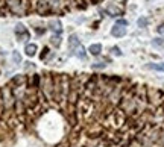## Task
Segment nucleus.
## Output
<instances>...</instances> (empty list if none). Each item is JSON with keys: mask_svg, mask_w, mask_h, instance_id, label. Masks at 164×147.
<instances>
[{"mask_svg": "<svg viewBox=\"0 0 164 147\" xmlns=\"http://www.w3.org/2000/svg\"><path fill=\"white\" fill-rule=\"evenodd\" d=\"M107 65L102 64V62H97V64H93V68H105Z\"/></svg>", "mask_w": 164, "mask_h": 147, "instance_id": "obj_16", "label": "nucleus"}, {"mask_svg": "<svg viewBox=\"0 0 164 147\" xmlns=\"http://www.w3.org/2000/svg\"><path fill=\"white\" fill-rule=\"evenodd\" d=\"M12 58H14V61H15L17 64H20V62H21V56H20V53H18V52H12Z\"/></svg>", "mask_w": 164, "mask_h": 147, "instance_id": "obj_14", "label": "nucleus"}, {"mask_svg": "<svg viewBox=\"0 0 164 147\" xmlns=\"http://www.w3.org/2000/svg\"><path fill=\"white\" fill-rule=\"evenodd\" d=\"M43 52H44V53L41 55V59H44V58H46V55L49 53V49H47V47H44V50H43Z\"/></svg>", "mask_w": 164, "mask_h": 147, "instance_id": "obj_18", "label": "nucleus"}, {"mask_svg": "<svg viewBox=\"0 0 164 147\" xmlns=\"http://www.w3.org/2000/svg\"><path fill=\"white\" fill-rule=\"evenodd\" d=\"M81 43H79V38L76 37V35H71L70 38H68V47L71 49V50H76V47H79Z\"/></svg>", "mask_w": 164, "mask_h": 147, "instance_id": "obj_6", "label": "nucleus"}, {"mask_svg": "<svg viewBox=\"0 0 164 147\" xmlns=\"http://www.w3.org/2000/svg\"><path fill=\"white\" fill-rule=\"evenodd\" d=\"M105 12H107L109 17H119V15L123 14V9H122V8H119L117 5H109Z\"/></svg>", "mask_w": 164, "mask_h": 147, "instance_id": "obj_2", "label": "nucleus"}, {"mask_svg": "<svg viewBox=\"0 0 164 147\" xmlns=\"http://www.w3.org/2000/svg\"><path fill=\"white\" fill-rule=\"evenodd\" d=\"M152 45H155V47L164 45V38H155V40H152Z\"/></svg>", "mask_w": 164, "mask_h": 147, "instance_id": "obj_11", "label": "nucleus"}, {"mask_svg": "<svg viewBox=\"0 0 164 147\" xmlns=\"http://www.w3.org/2000/svg\"><path fill=\"white\" fill-rule=\"evenodd\" d=\"M117 26H123V28H126L128 26V21L126 20H123V18H120V20H117V23H116Z\"/></svg>", "mask_w": 164, "mask_h": 147, "instance_id": "obj_15", "label": "nucleus"}, {"mask_svg": "<svg viewBox=\"0 0 164 147\" xmlns=\"http://www.w3.org/2000/svg\"><path fill=\"white\" fill-rule=\"evenodd\" d=\"M157 32H158V33H164V23H163V24H160V26L157 28Z\"/></svg>", "mask_w": 164, "mask_h": 147, "instance_id": "obj_17", "label": "nucleus"}, {"mask_svg": "<svg viewBox=\"0 0 164 147\" xmlns=\"http://www.w3.org/2000/svg\"><path fill=\"white\" fill-rule=\"evenodd\" d=\"M50 43H52L55 47H59V44H61V38H59V37H56V35H53V37H52V40H50Z\"/></svg>", "mask_w": 164, "mask_h": 147, "instance_id": "obj_12", "label": "nucleus"}, {"mask_svg": "<svg viewBox=\"0 0 164 147\" xmlns=\"http://www.w3.org/2000/svg\"><path fill=\"white\" fill-rule=\"evenodd\" d=\"M111 35L112 37H116V38H122L126 35V28H123V26H114L112 29H111Z\"/></svg>", "mask_w": 164, "mask_h": 147, "instance_id": "obj_4", "label": "nucleus"}, {"mask_svg": "<svg viewBox=\"0 0 164 147\" xmlns=\"http://www.w3.org/2000/svg\"><path fill=\"white\" fill-rule=\"evenodd\" d=\"M146 68L155 70V71H163L164 73V62H150L146 65Z\"/></svg>", "mask_w": 164, "mask_h": 147, "instance_id": "obj_5", "label": "nucleus"}, {"mask_svg": "<svg viewBox=\"0 0 164 147\" xmlns=\"http://www.w3.org/2000/svg\"><path fill=\"white\" fill-rule=\"evenodd\" d=\"M88 52H90L93 56H99V55H100V52H102V44H99V43L91 44V45H90V49H88Z\"/></svg>", "mask_w": 164, "mask_h": 147, "instance_id": "obj_7", "label": "nucleus"}, {"mask_svg": "<svg viewBox=\"0 0 164 147\" xmlns=\"http://www.w3.org/2000/svg\"><path fill=\"white\" fill-rule=\"evenodd\" d=\"M15 35H17L18 41H26V40H29V32L26 30V28L23 24H17L15 26Z\"/></svg>", "mask_w": 164, "mask_h": 147, "instance_id": "obj_1", "label": "nucleus"}, {"mask_svg": "<svg viewBox=\"0 0 164 147\" xmlns=\"http://www.w3.org/2000/svg\"><path fill=\"white\" fill-rule=\"evenodd\" d=\"M37 44H27L26 45V49H25V52H26V55L27 56H34L35 53H37Z\"/></svg>", "mask_w": 164, "mask_h": 147, "instance_id": "obj_8", "label": "nucleus"}, {"mask_svg": "<svg viewBox=\"0 0 164 147\" xmlns=\"http://www.w3.org/2000/svg\"><path fill=\"white\" fill-rule=\"evenodd\" d=\"M137 24H138V28H146V26L149 24V21H148L146 17H140L138 21H137Z\"/></svg>", "mask_w": 164, "mask_h": 147, "instance_id": "obj_10", "label": "nucleus"}, {"mask_svg": "<svg viewBox=\"0 0 164 147\" xmlns=\"http://www.w3.org/2000/svg\"><path fill=\"white\" fill-rule=\"evenodd\" d=\"M49 29L55 33H58V35H61L62 33V24L58 20H52V21H49Z\"/></svg>", "mask_w": 164, "mask_h": 147, "instance_id": "obj_3", "label": "nucleus"}, {"mask_svg": "<svg viewBox=\"0 0 164 147\" xmlns=\"http://www.w3.org/2000/svg\"><path fill=\"white\" fill-rule=\"evenodd\" d=\"M78 58H81V59H85V56H87V53H85V49L82 47V45H79V47H76V50L73 52Z\"/></svg>", "mask_w": 164, "mask_h": 147, "instance_id": "obj_9", "label": "nucleus"}, {"mask_svg": "<svg viewBox=\"0 0 164 147\" xmlns=\"http://www.w3.org/2000/svg\"><path fill=\"white\" fill-rule=\"evenodd\" d=\"M111 53H112L114 56H122V50H120L117 45H114V47L111 49Z\"/></svg>", "mask_w": 164, "mask_h": 147, "instance_id": "obj_13", "label": "nucleus"}]
</instances>
